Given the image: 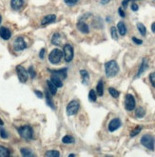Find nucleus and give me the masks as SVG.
<instances>
[{"label":"nucleus","mask_w":155,"mask_h":157,"mask_svg":"<svg viewBox=\"0 0 155 157\" xmlns=\"http://www.w3.org/2000/svg\"><path fill=\"white\" fill-rule=\"evenodd\" d=\"M105 72L106 76L108 78H112L117 75L119 72V66L115 60H111L105 63Z\"/></svg>","instance_id":"obj_1"},{"label":"nucleus","mask_w":155,"mask_h":157,"mask_svg":"<svg viewBox=\"0 0 155 157\" xmlns=\"http://www.w3.org/2000/svg\"><path fill=\"white\" fill-rule=\"evenodd\" d=\"M17 132L19 133V135L25 140H31L33 138V131L32 128L29 125L22 126L20 128H17Z\"/></svg>","instance_id":"obj_2"},{"label":"nucleus","mask_w":155,"mask_h":157,"mask_svg":"<svg viewBox=\"0 0 155 157\" xmlns=\"http://www.w3.org/2000/svg\"><path fill=\"white\" fill-rule=\"evenodd\" d=\"M142 146H144L146 149H148L149 151H154L155 149V138L154 136L150 134H145L142 136L140 140Z\"/></svg>","instance_id":"obj_3"},{"label":"nucleus","mask_w":155,"mask_h":157,"mask_svg":"<svg viewBox=\"0 0 155 157\" xmlns=\"http://www.w3.org/2000/svg\"><path fill=\"white\" fill-rule=\"evenodd\" d=\"M64 56L63 52L59 49H54L51 52L50 55H49V61L53 64V65H57V64L60 63L62 57Z\"/></svg>","instance_id":"obj_4"},{"label":"nucleus","mask_w":155,"mask_h":157,"mask_svg":"<svg viewBox=\"0 0 155 157\" xmlns=\"http://www.w3.org/2000/svg\"><path fill=\"white\" fill-rule=\"evenodd\" d=\"M63 54H64V58H65V61L70 63L71 62V60L74 59V48L70 44H66L64 46L63 49Z\"/></svg>","instance_id":"obj_5"},{"label":"nucleus","mask_w":155,"mask_h":157,"mask_svg":"<svg viewBox=\"0 0 155 157\" xmlns=\"http://www.w3.org/2000/svg\"><path fill=\"white\" fill-rule=\"evenodd\" d=\"M136 107V101L132 94H127L125 96V109L129 112L133 110Z\"/></svg>","instance_id":"obj_6"},{"label":"nucleus","mask_w":155,"mask_h":157,"mask_svg":"<svg viewBox=\"0 0 155 157\" xmlns=\"http://www.w3.org/2000/svg\"><path fill=\"white\" fill-rule=\"evenodd\" d=\"M79 108H80V105L78 103V101H76V100L70 101V102L67 106V114L69 116L75 115L78 113Z\"/></svg>","instance_id":"obj_7"},{"label":"nucleus","mask_w":155,"mask_h":157,"mask_svg":"<svg viewBox=\"0 0 155 157\" xmlns=\"http://www.w3.org/2000/svg\"><path fill=\"white\" fill-rule=\"evenodd\" d=\"M16 73H17V76L18 79L21 83H26L27 80L29 78V72L28 71H26L22 66H17L16 67Z\"/></svg>","instance_id":"obj_8"},{"label":"nucleus","mask_w":155,"mask_h":157,"mask_svg":"<svg viewBox=\"0 0 155 157\" xmlns=\"http://www.w3.org/2000/svg\"><path fill=\"white\" fill-rule=\"evenodd\" d=\"M26 48H27V44H26L24 38L22 37V36H18L13 42V49L16 52H20V51L25 50Z\"/></svg>","instance_id":"obj_9"},{"label":"nucleus","mask_w":155,"mask_h":157,"mask_svg":"<svg viewBox=\"0 0 155 157\" xmlns=\"http://www.w3.org/2000/svg\"><path fill=\"white\" fill-rule=\"evenodd\" d=\"M122 126V122L120 118H113L112 120H111V122L108 123V131L111 132H113L115 131H117L118 128Z\"/></svg>","instance_id":"obj_10"},{"label":"nucleus","mask_w":155,"mask_h":157,"mask_svg":"<svg viewBox=\"0 0 155 157\" xmlns=\"http://www.w3.org/2000/svg\"><path fill=\"white\" fill-rule=\"evenodd\" d=\"M148 68H149L148 59H147V58H143L142 63H141V65H140V67H139V70H138V71H137V75H136L134 76V79L139 78V77L143 75V73L148 70Z\"/></svg>","instance_id":"obj_11"},{"label":"nucleus","mask_w":155,"mask_h":157,"mask_svg":"<svg viewBox=\"0 0 155 157\" xmlns=\"http://www.w3.org/2000/svg\"><path fill=\"white\" fill-rule=\"evenodd\" d=\"M55 20H56V15L55 14H48V15L43 17V19L41 21V26L45 27L47 25H50V24L53 23Z\"/></svg>","instance_id":"obj_12"},{"label":"nucleus","mask_w":155,"mask_h":157,"mask_svg":"<svg viewBox=\"0 0 155 157\" xmlns=\"http://www.w3.org/2000/svg\"><path fill=\"white\" fill-rule=\"evenodd\" d=\"M0 37L4 40H9L12 37V32L10 29H8L6 27H1L0 28Z\"/></svg>","instance_id":"obj_13"},{"label":"nucleus","mask_w":155,"mask_h":157,"mask_svg":"<svg viewBox=\"0 0 155 157\" xmlns=\"http://www.w3.org/2000/svg\"><path fill=\"white\" fill-rule=\"evenodd\" d=\"M77 29L82 33H89V25L86 22H84L83 20H79L77 22Z\"/></svg>","instance_id":"obj_14"},{"label":"nucleus","mask_w":155,"mask_h":157,"mask_svg":"<svg viewBox=\"0 0 155 157\" xmlns=\"http://www.w3.org/2000/svg\"><path fill=\"white\" fill-rule=\"evenodd\" d=\"M49 71L51 73V75H56V76L60 77L61 79H65V78H67V69H61V70H56V71L49 70Z\"/></svg>","instance_id":"obj_15"},{"label":"nucleus","mask_w":155,"mask_h":157,"mask_svg":"<svg viewBox=\"0 0 155 157\" xmlns=\"http://www.w3.org/2000/svg\"><path fill=\"white\" fill-rule=\"evenodd\" d=\"M24 6V0H11V7L13 11H19Z\"/></svg>","instance_id":"obj_16"},{"label":"nucleus","mask_w":155,"mask_h":157,"mask_svg":"<svg viewBox=\"0 0 155 157\" xmlns=\"http://www.w3.org/2000/svg\"><path fill=\"white\" fill-rule=\"evenodd\" d=\"M117 31H118V33H119L121 36H124L127 34V26L126 24L123 22V21H119L117 23Z\"/></svg>","instance_id":"obj_17"},{"label":"nucleus","mask_w":155,"mask_h":157,"mask_svg":"<svg viewBox=\"0 0 155 157\" xmlns=\"http://www.w3.org/2000/svg\"><path fill=\"white\" fill-rule=\"evenodd\" d=\"M80 75H81V77H82V83H83L84 85H89V72L86 71V70H81L80 71Z\"/></svg>","instance_id":"obj_18"},{"label":"nucleus","mask_w":155,"mask_h":157,"mask_svg":"<svg viewBox=\"0 0 155 157\" xmlns=\"http://www.w3.org/2000/svg\"><path fill=\"white\" fill-rule=\"evenodd\" d=\"M51 43L55 46H60L62 43V38H61V35L58 33H55L51 37Z\"/></svg>","instance_id":"obj_19"},{"label":"nucleus","mask_w":155,"mask_h":157,"mask_svg":"<svg viewBox=\"0 0 155 157\" xmlns=\"http://www.w3.org/2000/svg\"><path fill=\"white\" fill-rule=\"evenodd\" d=\"M51 81L53 83L54 85H55L57 88H61L63 87V83H62V79L56 75H51Z\"/></svg>","instance_id":"obj_20"},{"label":"nucleus","mask_w":155,"mask_h":157,"mask_svg":"<svg viewBox=\"0 0 155 157\" xmlns=\"http://www.w3.org/2000/svg\"><path fill=\"white\" fill-rule=\"evenodd\" d=\"M47 85H48L49 91L51 92V94L55 95V94H56V92H57V87H56L55 85H54L51 80H48V81H47Z\"/></svg>","instance_id":"obj_21"},{"label":"nucleus","mask_w":155,"mask_h":157,"mask_svg":"<svg viewBox=\"0 0 155 157\" xmlns=\"http://www.w3.org/2000/svg\"><path fill=\"white\" fill-rule=\"evenodd\" d=\"M96 94L99 96H103V94H104V83H103V80H100L98 82V84L96 86Z\"/></svg>","instance_id":"obj_22"},{"label":"nucleus","mask_w":155,"mask_h":157,"mask_svg":"<svg viewBox=\"0 0 155 157\" xmlns=\"http://www.w3.org/2000/svg\"><path fill=\"white\" fill-rule=\"evenodd\" d=\"M136 26H137V29H138L140 34L142 36H146V34H147V28H146V26L141 22H138L136 24Z\"/></svg>","instance_id":"obj_23"},{"label":"nucleus","mask_w":155,"mask_h":157,"mask_svg":"<svg viewBox=\"0 0 155 157\" xmlns=\"http://www.w3.org/2000/svg\"><path fill=\"white\" fill-rule=\"evenodd\" d=\"M11 155L10 150L7 149L6 147L0 146V157H9Z\"/></svg>","instance_id":"obj_24"},{"label":"nucleus","mask_w":155,"mask_h":157,"mask_svg":"<svg viewBox=\"0 0 155 157\" xmlns=\"http://www.w3.org/2000/svg\"><path fill=\"white\" fill-rule=\"evenodd\" d=\"M45 95H46V101H47L48 106H50L52 109H55V107H54V104H53V101H52V99H51V97L50 95V91L47 90L46 92H45Z\"/></svg>","instance_id":"obj_25"},{"label":"nucleus","mask_w":155,"mask_h":157,"mask_svg":"<svg viewBox=\"0 0 155 157\" xmlns=\"http://www.w3.org/2000/svg\"><path fill=\"white\" fill-rule=\"evenodd\" d=\"M145 115H146V110H145L144 108L139 107V108L136 109V110H135V116L136 117H137V118H143Z\"/></svg>","instance_id":"obj_26"},{"label":"nucleus","mask_w":155,"mask_h":157,"mask_svg":"<svg viewBox=\"0 0 155 157\" xmlns=\"http://www.w3.org/2000/svg\"><path fill=\"white\" fill-rule=\"evenodd\" d=\"M62 142L64 144H74L75 142V139L71 135H65L62 138Z\"/></svg>","instance_id":"obj_27"},{"label":"nucleus","mask_w":155,"mask_h":157,"mask_svg":"<svg viewBox=\"0 0 155 157\" xmlns=\"http://www.w3.org/2000/svg\"><path fill=\"white\" fill-rule=\"evenodd\" d=\"M108 92H109V94H111L113 98H118L120 96V92L118 91L116 89L114 88H108Z\"/></svg>","instance_id":"obj_28"},{"label":"nucleus","mask_w":155,"mask_h":157,"mask_svg":"<svg viewBox=\"0 0 155 157\" xmlns=\"http://www.w3.org/2000/svg\"><path fill=\"white\" fill-rule=\"evenodd\" d=\"M20 151H21V154H22L23 156H25V157L34 156V153H33V152H32V151H31V150H29V149H25V147H23V149H21V150H20Z\"/></svg>","instance_id":"obj_29"},{"label":"nucleus","mask_w":155,"mask_h":157,"mask_svg":"<svg viewBox=\"0 0 155 157\" xmlns=\"http://www.w3.org/2000/svg\"><path fill=\"white\" fill-rule=\"evenodd\" d=\"M59 155H60L59 151H57L55 150L48 151L46 153H45V156H47V157H58Z\"/></svg>","instance_id":"obj_30"},{"label":"nucleus","mask_w":155,"mask_h":157,"mask_svg":"<svg viewBox=\"0 0 155 157\" xmlns=\"http://www.w3.org/2000/svg\"><path fill=\"white\" fill-rule=\"evenodd\" d=\"M142 130H143V127H142V126H137V127H135V128H134V130L131 131V132H130V137H134V136H136V135H138V134L141 132Z\"/></svg>","instance_id":"obj_31"},{"label":"nucleus","mask_w":155,"mask_h":157,"mask_svg":"<svg viewBox=\"0 0 155 157\" xmlns=\"http://www.w3.org/2000/svg\"><path fill=\"white\" fill-rule=\"evenodd\" d=\"M96 99V91L94 90H90V91L89 92V100L90 102H95Z\"/></svg>","instance_id":"obj_32"},{"label":"nucleus","mask_w":155,"mask_h":157,"mask_svg":"<svg viewBox=\"0 0 155 157\" xmlns=\"http://www.w3.org/2000/svg\"><path fill=\"white\" fill-rule=\"evenodd\" d=\"M111 35L112 38L114 40H118V31L116 27H112L111 28Z\"/></svg>","instance_id":"obj_33"},{"label":"nucleus","mask_w":155,"mask_h":157,"mask_svg":"<svg viewBox=\"0 0 155 157\" xmlns=\"http://www.w3.org/2000/svg\"><path fill=\"white\" fill-rule=\"evenodd\" d=\"M79 1L80 0H64V2H65L68 6H70V7L76 5Z\"/></svg>","instance_id":"obj_34"},{"label":"nucleus","mask_w":155,"mask_h":157,"mask_svg":"<svg viewBox=\"0 0 155 157\" xmlns=\"http://www.w3.org/2000/svg\"><path fill=\"white\" fill-rule=\"evenodd\" d=\"M149 81H150V84L152 85V87L155 88V71L151 72L149 75Z\"/></svg>","instance_id":"obj_35"},{"label":"nucleus","mask_w":155,"mask_h":157,"mask_svg":"<svg viewBox=\"0 0 155 157\" xmlns=\"http://www.w3.org/2000/svg\"><path fill=\"white\" fill-rule=\"evenodd\" d=\"M0 136H1V138H3V139H7L8 138V133L3 127L0 128Z\"/></svg>","instance_id":"obj_36"},{"label":"nucleus","mask_w":155,"mask_h":157,"mask_svg":"<svg viewBox=\"0 0 155 157\" xmlns=\"http://www.w3.org/2000/svg\"><path fill=\"white\" fill-rule=\"evenodd\" d=\"M133 1H138V0H123L122 1V7L124 9H126L127 7V5L130 4V2H133ZM155 1V0H154Z\"/></svg>","instance_id":"obj_37"},{"label":"nucleus","mask_w":155,"mask_h":157,"mask_svg":"<svg viewBox=\"0 0 155 157\" xmlns=\"http://www.w3.org/2000/svg\"><path fill=\"white\" fill-rule=\"evenodd\" d=\"M28 72H29V75H31V77H32V78H34V77H35L36 73H35V71L33 70V67H32V66L29 68V70H28Z\"/></svg>","instance_id":"obj_38"},{"label":"nucleus","mask_w":155,"mask_h":157,"mask_svg":"<svg viewBox=\"0 0 155 157\" xmlns=\"http://www.w3.org/2000/svg\"><path fill=\"white\" fill-rule=\"evenodd\" d=\"M118 13H119V15L122 17V18H125L126 17V13L124 11V8L123 7H120L119 9H118Z\"/></svg>","instance_id":"obj_39"},{"label":"nucleus","mask_w":155,"mask_h":157,"mask_svg":"<svg viewBox=\"0 0 155 157\" xmlns=\"http://www.w3.org/2000/svg\"><path fill=\"white\" fill-rule=\"evenodd\" d=\"M130 9H131V11H133V12H137V11L139 10V7H138L137 4L135 3V1H133V2L131 3Z\"/></svg>","instance_id":"obj_40"},{"label":"nucleus","mask_w":155,"mask_h":157,"mask_svg":"<svg viewBox=\"0 0 155 157\" xmlns=\"http://www.w3.org/2000/svg\"><path fill=\"white\" fill-rule=\"evenodd\" d=\"M132 42L134 43V44H136V45H142L143 44V40H141V39H138L137 37H132Z\"/></svg>","instance_id":"obj_41"},{"label":"nucleus","mask_w":155,"mask_h":157,"mask_svg":"<svg viewBox=\"0 0 155 157\" xmlns=\"http://www.w3.org/2000/svg\"><path fill=\"white\" fill-rule=\"evenodd\" d=\"M45 52H46V49H45V48L41 49V51L39 52V57L41 59H44V57H45Z\"/></svg>","instance_id":"obj_42"},{"label":"nucleus","mask_w":155,"mask_h":157,"mask_svg":"<svg viewBox=\"0 0 155 157\" xmlns=\"http://www.w3.org/2000/svg\"><path fill=\"white\" fill-rule=\"evenodd\" d=\"M34 94L37 95L38 98H43V92H41L39 90H34Z\"/></svg>","instance_id":"obj_43"},{"label":"nucleus","mask_w":155,"mask_h":157,"mask_svg":"<svg viewBox=\"0 0 155 157\" xmlns=\"http://www.w3.org/2000/svg\"><path fill=\"white\" fill-rule=\"evenodd\" d=\"M151 32L155 33V22H153V23L151 24Z\"/></svg>","instance_id":"obj_44"},{"label":"nucleus","mask_w":155,"mask_h":157,"mask_svg":"<svg viewBox=\"0 0 155 157\" xmlns=\"http://www.w3.org/2000/svg\"><path fill=\"white\" fill-rule=\"evenodd\" d=\"M111 0H101V4L102 5H106V4H108Z\"/></svg>","instance_id":"obj_45"},{"label":"nucleus","mask_w":155,"mask_h":157,"mask_svg":"<svg viewBox=\"0 0 155 157\" xmlns=\"http://www.w3.org/2000/svg\"><path fill=\"white\" fill-rule=\"evenodd\" d=\"M3 124H4V123H3V121H2V119H1V118H0V125H1V126H2Z\"/></svg>","instance_id":"obj_46"},{"label":"nucleus","mask_w":155,"mask_h":157,"mask_svg":"<svg viewBox=\"0 0 155 157\" xmlns=\"http://www.w3.org/2000/svg\"><path fill=\"white\" fill-rule=\"evenodd\" d=\"M1 22H2V16L0 15V24H1Z\"/></svg>","instance_id":"obj_47"}]
</instances>
